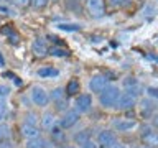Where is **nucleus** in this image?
<instances>
[{
  "label": "nucleus",
  "instance_id": "1",
  "mask_svg": "<svg viewBox=\"0 0 158 148\" xmlns=\"http://www.w3.org/2000/svg\"><path fill=\"white\" fill-rule=\"evenodd\" d=\"M120 97V91L115 86H107L104 91L99 94V102L102 107H115V104Z\"/></svg>",
  "mask_w": 158,
  "mask_h": 148
},
{
  "label": "nucleus",
  "instance_id": "2",
  "mask_svg": "<svg viewBox=\"0 0 158 148\" xmlns=\"http://www.w3.org/2000/svg\"><path fill=\"white\" fill-rule=\"evenodd\" d=\"M86 8L91 17L94 18H101L106 13V3L104 0H86Z\"/></svg>",
  "mask_w": 158,
  "mask_h": 148
},
{
  "label": "nucleus",
  "instance_id": "3",
  "mask_svg": "<svg viewBox=\"0 0 158 148\" xmlns=\"http://www.w3.org/2000/svg\"><path fill=\"white\" fill-rule=\"evenodd\" d=\"M115 142H117L115 133L110 132V130H104V132L99 133V137H97V143L101 148H110V146L115 145Z\"/></svg>",
  "mask_w": 158,
  "mask_h": 148
},
{
  "label": "nucleus",
  "instance_id": "4",
  "mask_svg": "<svg viewBox=\"0 0 158 148\" xmlns=\"http://www.w3.org/2000/svg\"><path fill=\"white\" fill-rule=\"evenodd\" d=\"M31 101L36 104V105L44 107V105H48V102H49V96H48V92L44 91L43 87H33V91H31Z\"/></svg>",
  "mask_w": 158,
  "mask_h": 148
},
{
  "label": "nucleus",
  "instance_id": "5",
  "mask_svg": "<svg viewBox=\"0 0 158 148\" xmlns=\"http://www.w3.org/2000/svg\"><path fill=\"white\" fill-rule=\"evenodd\" d=\"M112 125L115 130L118 132H128L132 130V128L137 127V122L133 120V118H127V117H122V118H114Z\"/></svg>",
  "mask_w": 158,
  "mask_h": 148
},
{
  "label": "nucleus",
  "instance_id": "6",
  "mask_svg": "<svg viewBox=\"0 0 158 148\" xmlns=\"http://www.w3.org/2000/svg\"><path fill=\"white\" fill-rule=\"evenodd\" d=\"M89 87H91L92 92L101 94L104 89L107 87V77L102 76V74H97V76H92L91 81H89Z\"/></svg>",
  "mask_w": 158,
  "mask_h": 148
},
{
  "label": "nucleus",
  "instance_id": "7",
  "mask_svg": "<svg viewBox=\"0 0 158 148\" xmlns=\"http://www.w3.org/2000/svg\"><path fill=\"white\" fill-rule=\"evenodd\" d=\"M115 107L118 110H130V109L135 107V97H133L132 94H120Z\"/></svg>",
  "mask_w": 158,
  "mask_h": 148
},
{
  "label": "nucleus",
  "instance_id": "8",
  "mask_svg": "<svg viewBox=\"0 0 158 148\" xmlns=\"http://www.w3.org/2000/svg\"><path fill=\"white\" fill-rule=\"evenodd\" d=\"M77 120H79V112L77 110H68L61 117V122H59V123H61L63 128H71Z\"/></svg>",
  "mask_w": 158,
  "mask_h": 148
},
{
  "label": "nucleus",
  "instance_id": "9",
  "mask_svg": "<svg viewBox=\"0 0 158 148\" xmlns=\"http://www.w3.org/2000/svg\"><path fill=\"white\" fill-rule=\"evenodd\" d=\"M91 96L89 94H81V96H77L76 99V110L79 113H82V112H87L89 109H91Z\"/></svg>",
  "mask_w": 158,
  "mask_h": 148
},
{
  "label": "nucleus",
  "instance_id": "10",
  "mask_svg": "<svg viewBox=\"0 0 158 148\" xmlns=\"http://www.w3.org/2000/svg\"><path fill=\"white\" fill-rule=\"evenodd\" d=\"M22 135L27 138V140L38 138L40 137V128L36 125H31V123H25V125L22 127Z\"/></svg>",
  "mask_w": 158,
  "mask_h": 148
},
{
  "label": "nucleus",
  "instance_id": "11",
  "mask_svg": "<svg viewBox=\"0 0 158 148\" xmlns=\"http://www.w3.org/2000/svg\"><path fill=\"white\" fill-rule=\"evenodd\" d=\"M31 49H33V53L36 54V56H44V54H48V48H46V44H44V41H43V39H40V38L33 41Z\"/></svg>",
  "mask_w": 158,
  "mask_h": 148
},
{
  "label": "nucleus",
  "instance_id": "12",
  "mask_svg": "<svg viewBox=\"0 0 158 148\" xmlns=\"http://www.w3.org/2000/svg\"><path fill=\"white\" fill-rule=\"evenodd\" d=\"M79 89H81L79 81L77 79H71V81L68 82V86H66V94L68 96H76V94L79 92Z\"/></svg>",
  "mask_w": 158,
  "mask_h": 148
},
{
  "label": "nucleus",
  "instance_id": "13",
  "mask_svg": "<svg viewBox=\"0 0 158 148\" xmlns=\"http://www.w3.org/2000/svg\"><path fill=\"white\" fill-rule=\"evenodd\" d=\"M41 125H43V128H46V130H51V128L56 125V120H54L53 113H44L41 117Z\"/></svg>",
  "mask_w": 158,
  "mask_h": 148
},
{
  "label": "nucleus",
  "instance_id": "14",
  "mask_svg": "<svg viewBox=\"0 0 158 148\" xmlns=\"http://www.w3.org/2000/svg\"><path fill=\"white\" fill-rule=\"evenodd\" d=\"M63 128V127H61ZM59 128L58 125H54L53 128H51V138H53V142L54 143H63V140H64V133H63V130Z\"/></svg>",
  "mask_w": 158,
  "mask_h": 148
},
{
  "label": "nucleus",
  "instance_id": "15",
  "mask_svg": "<svg viewBox=\"0 0 158 148\" xmlns=\"http://www.w3.org/2000/svg\"><path fill=\"white\" fill-rule=\"evenodd\" d=\"M27 148H46V142H44L41 137L31 138V140L27 142Z\"/></svg>",
  "mask_w": 158,
  "mask_h": 148
},
{
  "label": "nucleus",
  "instance_id": "16",
  "mask_svg": "<svg viewBox=\"0 0 158 148\" xmlns=\"http://www.w3.org/2000/svg\"><path fill=\"white\" fill-rule=\"evenodd\" d=\"M38 76L40 77H53V76H58V69H54V68H41L38 71Z\"/></svg>",
  "mask_w": 158,
  "mask_h": 148
},
{
  "label": "nucleus",
  "instance_id": "17",
  "mask_svg": "<svg viewBox=\"0 0 158 148\" xmlns=\"http://www.w3.org/2000/svg\"><path fill=\"white\" fill-rule=\"evenodd\" d=\"M74 140H76V143H79V145H84L87 140H89V132L87 130H82L74 135Z\"/></svg>",
  "mask_w": 158,
  "mask_h": 148
},
{
  "label": "nucleus",
  "instance_id": "18",
  "mask_svg": "<svg viewBox=\"0 0 158 148\" xmlns=\"http://www.w3.org/2000/svg\"><path fill=\"white\" fill-rule=\"evenodd\" d=\"M145 140H147V145H150V146H156V145H158V133L150 132V133H148V135L145 137Z\"/></svg>",
  "mask_w": 158,
  "mask_h": 148
},
{
  "label": "nucleus",
  "instance_id": "19",
  "mask_svg": "<svg viewBox=\"0 0 158 148\" xmlns=\"http://www.w3.org/2000/svg\"><path fill=\"white\" fill-rule=\"evenodd\" d=\"M58 28L64 30V31H79L81 30L79 25H73V23H61V25H58Z\"/></svg>",
  "mask_w": 158,
  "mask_h": 148
},
{
  "label": "nucleus",
  "instance_id": "20",
  "mask_svg": "<svg viewBox=\"0 0 158 148\" xmlns=\"http://www.w3.org/2000/svg\"><path fill=\"white\" fill-rule=\"evenodd\" d=\"M48 53L51 54V56H59V58H63V56H68V49H61V48H51V49H48Z\"/></svg>",
  "mask_w": 158,
  "mask_h": 148
},
{
  "label": "nucleus",
  "instance_id": "21",
  "mask_svg": "<svg viewBox=\"0 0 158 148\" xmlns=\"http://www.w3.org/2000/svg\"><path fill=\"white\" fill-rule=\"evenodd\" d=\"M10 138V127L0 125V142H5Z\"/></svg>",
  "mask_w": 158,
  "mask_h": 148
},
{
  "label": "nucleus",
  "instance_id": "22",
  "mask_svg": "<svg viewBox=\"0 0 158 148\" xmlns=\"http://www.w3.org/2000/svg\"><path fill=\"white\" fill-rule=\"evenodd\" d=\"M63 94H64V92H63V89H59V87H58V89H54V91L51 92V99H53V101H59V99L63 97Z\"/></svg>",
  "mask_w": 158,
  "mask_h": 148
},
{
  "label": "nucleus",
  "instance_id": "23",
  "mask_svg": "<svg viewBox=\"0 0 158 148\" xmlns=\"http://www.w3.org/2000/svg\"><path fill=\"white\" fill-rule=\"evenodd\" d=\"M30 3H31L35 8H43L44 5L48 3V0H30Z\"/></svg>",
  "mask_w": 158,
  "mask_h": 148
},
{
  "label": "nucleus",
  "instance_id": "24",
  "mask_svg": "<svg viewBox=\"0 0 158 148\" xmlns=\"http://www.w3.org/2000/svg\"><path fill=\"white\" fill-rule=\"evenodd\" d=\"M142 105H143V113H147V115L153 110V105L150 104V101H143V102H142Z\"/></svg>",
  "mask_w": 158,
  "mask_h": 148
},
{
  "label": "nucleus",
  "instance_id": "25",
  "mask_svg": "<svg viewBox=\"0 0 158 148\" xmlns=\"http://www.w3.org/2000/svg\"><path fill=\"white\" fill-rule=\"evenodd\" d=\"M0 33H2V35H12L13 33V27H12V25H5V27L0 30Z\"/></svg>",
  "mask_w": 158,
  "mask_h": 148
},
{
  "label": "nucleus",
  "instance_id": "26",
  "mask_svg": "<svg viewBox=\"0 0 158 148\" xmlns=\"http://www.w3.org/2000/svg\"><path fill=\"white\" fill-rule=\"evenodd\" d=\"M12 2L15 5H18V7H27V5L30 3V0H12Z\"/></svg>",
  "mask_w": 158,
  "mask_h": 148
},
{
  "label": "nucleus",
  "instance_id": "27",
  "mask_svg": "<svg viewBox=\"0 0 158 148\" xmlns=\"http://www.w3.org/2000/svg\"><path fill=\"white\" fill-rule=\"evenodd\" d=\"M5 113H7V105L3 102H0V120L5 117Z\"/></svg>",
  "mask_w": 158,
  "mask_h": 148
},
{
  "label": "nucleus",
  "instance_id": "28",
  "mask_svg": "<svg viewBox=\"0 0 158 148\" xmlns=\"http://www.w3.org/2000/svg\"><path fill=\"white\" fill-rule=\"evenodd\" d=\"M81 148H97V146H96V143H94V142L87 140L86 143H84V145H81Z\"/></svg>",
  "mask_w": 158,
  "mask_h": 148
},
{
  "label": "nucleus",
  "instance_id": "29",
  "mask_svg": "<svg viewBox=\"0 0 158 148\" xmlns=\"http://www.w3.org/2000/svg\"><path fill=\"white\" fill-rule=\"evenodd\" d=\"M148 94L152 97H158V89L156 87H148Z\"/></svg>",
  "mask_w": 158,
  "mask_h": 148
},
{
  "label": "nucleus",
  "instance_id": "30",
  "mask_svg": "<svg viewBox=\"0 0 158 148\" xmlns=\"http://www.w3.org/2000/svg\"><path fill=\"white\" fill-rule=\"evenodd\" d=\"M125 3H127V0H112V5H115V7H122Z\"/></svg>",
  "mask_w": 158,
  "mask_h": 148
},
{
  "label": "nucleus",
  "instance_id": "31",
  "mask_svg": "<svg viewBox=\"0 0 158 148\" xmlns=\"http://www.w3.org/2000/svg\"><path fill=\"white\" fill-rule=\"evenodd\" d=\"M0 148H12V143H10L8 140H5V142H0Z\"/></svg>",
  "mask_w": 158,
  "mask_h": 148
},
{
  "label": "nucleus",
  "instance_id": "32",
  "mask_svg": "<svg viewBox=\"0 0 158 148\" xmlns=\"http://www.w3.org/2000/svg\"><path fill=\"white\" fill-rule=\"evenodd\" d=\"M7 94H8V87L2 86V87H0V96H7Z\"/></svg>",
  "mask_w": 158,
  "mask_h": 148
},
{
  "label": "nucleus",
  "instance_id": "33",
  "mask_svg": "<svg viewBox=\"0 0 158 148\" xmlns=\"http://www.w3.org/2000/svg\"><path fill=\"white\" fill-rule=\"evenodd\" d=\"M0 66H5V58H3L2 53H0Z\"/></svg>",
  "mask_w": 158,
  "mask_h": 148
},
{
  "label": "nucleus",
  "instance_id": "34",
  "mask_svg": "<svg viewBox=\"0 0 158 148\" xmlns=\"http://www.w3.org/2000/svg\"><path fill=\"white\" fill-rule=\"evenodd\" d=\"M137 148H152L150 145H140V146H137Z\"/></svg>",
  "mask_w": 158,
  "mask_h": 148
},
{
  "label": "nucleus",
  "instance_id": "35",
  "mask_svg": "<svg viewBox=\"0 0 158 148\" xmlns=\"http://www.w3.org/2000/svg\"><path fill=\"white\" fill-rule=\"evenodd\" d=\"M114 148H127L125 145H117V146H114Z\"/></svg>",
  "mask_w": 158,
  "mask_h": 148
},
{
  "label": "nucleus",
  "instance_id": "36",
  "mask_svg": "<svg viewBox=\"0 0 158 148\" xmlns=\"http://www.w3.org/2000/svg\"><path fill=\"white\" fill-rule=\"evenodd\" d=\"M63 148H74V146H63Z\"/></svg>",
  "mask_w": 158,
  "mask_h": 148
}]
</instances>
